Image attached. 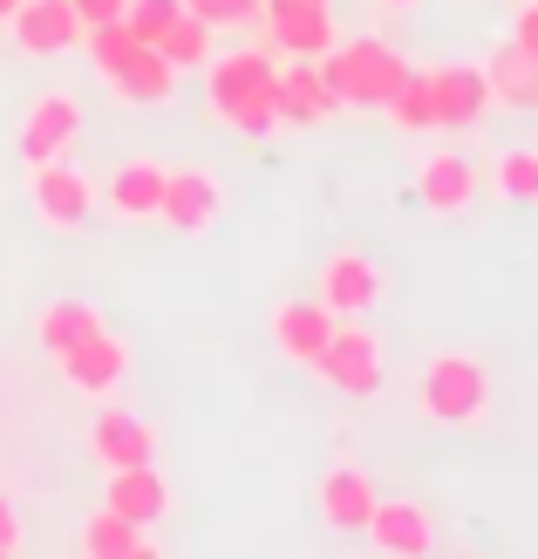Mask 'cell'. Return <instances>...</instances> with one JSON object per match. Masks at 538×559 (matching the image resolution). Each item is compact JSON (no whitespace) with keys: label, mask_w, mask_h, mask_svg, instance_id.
Returning <instances> with one entry per match:
<instances>
[{"label":"cell","mask_w":538,"mask_h":559,"mask_svg":"<svg viewBox=\"0 0 538 559\" xmlns=\"http://www.w3.org/2000/svg\"><path fill=\"white\" fill-rule=\"evenodd\" d=\"M82 48H89V69H96V75H109V69H117L123 55L136 48V35H130L123 21H96V27H82Z\"/></svg>","instance_id":"obj_28"},{"label":"cell","mask_w":538,"mask_h":559,"mask_svg":"<svg viewBox=\"0 0 538 559\" xmlns=\"http://www.w3.org/2000/svg\"><path fill=\"white\" fill-rule=\"evenodd\" d=\"M477 191H485V171H477L470 157H457V151H437V157L416 164V199H422V212H437V218L470 212Z\"/></svg>","instance_id":"obj_13"},{"label":"cell","mask_w":538,"mask_h":559,"mask_svg":"<svg viewBox=\"0 0 538 559\" xmlns=\"http://www.w3.org/2000/svg\"><path fill=\"white\" fill-rule=\"evenodd\" d=\"M382 117L395 123V130H430V75H422V69H409L403 75V90H395L388 103H382Z\"/></svg>","instance_id":"obj_27"},{"label":"cell","mask_w":538,"mask_h":559,"mask_svg":"<svg viewBox=\"0 0 538 559\" xmlns=\"http://www.w3.org/2000/svg\"><path fill=\"white\" fill-rule=\"evenodd\" d=\"M164 171H171V164L123 157L117 171L103 178V205L117 212V218H157V205H164Z\"/></svg>","instance_id":"obj_19"},{"label":"cell","mask_w":538,"mask_h":559,"mask_svg":"<svg viewBox=\"0 0 538 559\" xmlns=\"http://www.w3.org/2000/svg\"><path fill=\"white\" fill-rule=\"evenodd\" d=\"M491 185L504 191V199H518V205H538V151H531V144L498 151V164H491Z\"/></svg>","instance_id":"obj_26"},{"label":"cell","mask_w":538,"mask_h":559,"mask_svg":"<svg viewBox=\"0 0 538 559\" xmlns=\"http://www.w3.org/2000/svg\"><path fill=\"white\" fill-rule=\"evenodd\" d=\"M361 533L395 559H422L437 546V519H430V506H416V498H375V512H368Z\"/></svg>","instance_id":"obj_15"},{"label":"cell","mask_w":538,"mask_h":559,"mask_svg":"<svg viewBox=\"0 0 538 559\" xmlns=\"http://www.w3.org/2000/svg\"><path fill=\"white\" fill-rule=\"evenodd\" d=\"M27 205H35L41 226L75 233V226H89V212H96V185L82 178L69 157H48V164H27Z\"/></svg>","instance_id":"obj_4"},{"label":"cell","mask_w":538,"mask_h":559,"mask_svg":"<svg viewBox=\"0 0 538 559\" xmlns=\"http://www.w3.org/2000/svg\"><path fill=\"white\" fill-rule=\"evenodd\" d=\"M184 8L212 27V35H232V27H260V8L266 0H184Z\"/></svg>","instance_id":"obj_29"},{"label":"cell","mask_w":538,"mask_h":559,"mask_svg":"<svg viewBox=\"0 0 538 559\" xmlns=\"http://www.w3.org/2000/svg\"><path fill=\"white\" fill-rule=\"evenodd\" d=\"M416 409L430 416V424H450V430L477 424V416L491 409V376H485V361H477V355H437V361H422V376H416Z\"/></svg>","instance_id":"obj_3"},{"label":"cell","mask_w":538,"mask_h":559,"mask_svg":"<svg viewBox=\"0 0 538 559\" xmlns=\"http://www.w3.org/2000/svg\"><path fill=\"white\" fill-rule=\"evenodd\" d=\"M82 136V103L69 90H41L21 117V157L27 164H48V157H69Z\"/></svg>","instance_id":"obj_12"},{"label":"cell","mask_w":538,"mask_h":559,"mask_svg":"<svg viewBox=\"0 0 538 559\" xmlns=\"http://www.w3.org/2000/svg\"><path fill=\"white\" fill-rule=\"evenodd\" d=\"M103 82H109V96H117V103H136V109H157V103L178 96V69L164 62V48H151V41H136Z\"/></svg>","instance_id":"obj_16"},{"label":"cell","mask_w":538,"mask_h":559,"mask_svg":"<svg viewBox=\"0 0 538 559\" xmlns=\"http://www.w3.org/2000/svg\"><path fill=\"white\" fill-rule=\"evenodd\" d=\"M103 506H117V512L136 519V525H157L164 512H171V485L157 478V464H130V471H109Z\"/></svg>","instance_id":"obj_20"},{"label":"cell","mask_w":538,"mask_h":559,"mask_svg":"<svg viewBox=\"0 0 538 559\" xmlns=\"http://www.w3.org/2000/svg\"><path fill=\"white\" fill-rule=\"evenodd\" d=\"M103 328V314L89 300H48L41 314H35V342L48 348V355H62V348H75V342H89V334Z\"/></svg>","instance_id":"obj_24"},{"label":"cell","mask_w":538,"mask_h":559,"mask_svg":"<svg viewBox=\"0 0 538 559\" xmlns=\"http://www.w3.org/2000/svg\"><path fill=\"white\" fill-rule=\"evenodd\" d=\"M151 48H164V62H171L178 75H184V69H205V62H212V27L184 8V14H178L171 27H164L157 41H151Z\"/></svg>","instance_id":"obj_25"},{"label":"cell","mask_w":538,"mask_h":559,"mask_svg":"<svg viewBox=\"0 0 538 559\" xmlns=\"http://www.w3.org/2000/svg\"><path fill=\"white\" fill-rule=\"evenodd\" d=\"M321 75L334 82L342 109H382L395 90H403L409 55L388 48V41H375V35H355V41H334V48L321 55Z\"/></svg>","instance_id":"obj_2"},{"label":"cell","mask_w":538,"mask_h":559,"mask_svg":"<svg viewBox=\"0 0 538 559\" xmlns=\"http://www.w3.org/2000/svg\"><path fill=\"white\" fill-rule=\"evenodd\" d=\"M314 8H334V0H314Z\"/></svg>","instance_id":"obj_36"},{"label":"cell","mask_w":538,"mask_h":559,"mask_svg":"<svg viewBox=\"0 0 538 559\" xmlns=\"http://www.w3.org/2000/svg\"><path fill=\"white\" fill-rule=\"evenodd\" d=\"M512 41L525 55H538V0H518V14H512Z\"/></svg>","instance_id":"obj_32"},{"label":"cell","mask_w":538,"mask_h":559,"mask_svg":"<svg viewBox=\"0 0 538 559\" xmlns=\"http://www.w3.org/2000/svg\"><path fill=\"white\" fill-rule=\"evenodd\" d=\"M178 14H184V0H130V8H123V27H130L136 41H157Z\"/></svg>","instance_id":"obj_30"},{"label":"cell","mask_w":538,"mask_h":559,"mask_svg":"<svg viewBox=\"0 0 538 559\" xmlns=\"http://www.w3.org/2000/svg\"><path fill=\"white\" fill-rule=\"evenodd\" d=\"M14 8H21V0H0V27H8V21H14Z\"/></svg>","instance_id":"obj_34"},{"label":"cell","mask_w":538,"mask_h":559,"mask_svg":"<svg viewBox=\"0 0 538 559\" xmlns=\"http://www.w3.org/2000/svg\"><path fill=\"white\" fill-rule=\"evenodd\" d=\"M422 75H430V130H470L491 109L485 62H437Z\"/></svg>","instance_id":"obj_7"},{"label":"cell","mask_w":538,"mask_h":559,"mask_svg":"<svg viewBox=\"0 0 538 559\" xmlns=\"http://www.w3.org/2000/svg\"><path fill=\"white\" fill-rule=\"evenodd\" d=\"M334 321H342V314H327V307L307 294V300H279V307H273V321H266V334H273V348L287 355V361L314 369L321 348H327V334H334Z\"/></svg>","instance_id":"obj_14"},{"label":"cell","mask_w":538,"mask_h":559,"mask_svg":"<svg viewBox=\"0 0 538 559\" xmlns=\"http://www.w3.org/2000/svg\"><path fill=\"white\" fill-rule=\"evenodd\" d=\"M151 539H144V525L123 519L117 506H96L89 519H82V559H136Z\"/></svg>","instance_id":"obj_23"},{"label":"cell","mask_w":538,"mask_h":559,"mask_svg":"<svg viewBox=\"0 0 538 559\" xmlns=\"http://www.w3.org/2000/svg\"><path fill=\"white\" fill-rule=\"evenodd\" d=\"M314 376L327 389H342V396H375V389H382V342L361 321H334L327 348L314 361Z\"/></svg>","instance_id":"obj_5"},{"label":"cell","mask_w":538,"mask_h":559,"mask_svg":"<svg viewBox=\"0 0 538 559\" xmlns=\"http://www.w3.org/2000/svg\"><path fill=\"white\" fill-rule=\"evenodd\" d=\"M279 62H287V55L266 48V41L212 55L205 62V109L225 130H239V136L279 130Z\"/></svg>","instance_id":"obj_1"},{"label":"cell","mask_w":538,"mask_h":559,"mask_svg":"<svg viewBox=\"0 0 538 559\" xmlns=\"http://www.w3.org/2000/svg\"><path fill=\"white\" fill-rule=\"evenodd\" d=\"M89 457L103 471H130V464H157V430L130 409H103L89 424Z\"/></svg>","instance_id":"obj_17"},{"label":"cell","mask_w":538,"mask_h":559,"mask_svg":"<svg viewBox=\"0 0 538 559\" xmlns=\"http://www.w3.org/2000/svg\"><path fill=\"white\" fill-rule=\"evenodd\" d=\"M314 498H321V519L334 525V533H361L368 512H375V485H368L355 464H334Z\"/></svg>","instance_id":"obj_22"},{"label":"cell","mask_w":538,"mask_h":559,"mask_svg":"<svg viewBox=\"0 0 538 559\" xmlns=\"http://www.w3.org/2000/svg\"><path fill=\"white\" fill-rule=\"evenodd\" d=\"M382 8H395V14H403V8H416V0H382Z\"/></svg>","instance_id":"obj_35"},{"label":"cell","mask_w":538,"mask_h":559,"mask_svg":"<svg viewBox=\"0 0 538 559\" xmlns=\"http://www.w3.org/2000/svg\"><path fill=\"white\" fill-rule=\"evenodd\" d=\"M314 300L327 307V314H342V321H361L368 307H375L382 294H388V273L368 260V253H355V246H342V253H327L321 260V280H314Z\"/></svg>","instance_id":"obj_6"},{"label":"cell","mask_w":538,"mask_h":559,"mask_svg":"<svg viewBox=\"0 0 538 559\" xmlns=\"http://www.w3.org/2000/svg\"><path fill=\"white\" fill-rule=\"evenodd\" d=\"M218 212H225V185L205 171V164H171V171H164V205H157V218L171 233H212Z\"/></svg>","instance_id":"obj_11"},{"label":"cell","mask_w":538,"mask_h":559,"mask_svg":"<svg viewBox=\"0 0 538 559\" xmlns=\"http://www.w3.org/2000/svg\"><path fill=\"white\" fill-rule=\"evenodd\" d=\"M334 117H342V96H334V82L321 75V62L287 55V62H279V130H321Z\"/></svg>","instance_id":"obj_9"},{"label":"cell","mask_w":538,"mask_h":559,"mask_svg":"<svg viewBox=\"0 0 538 559\" xmlns=\"http://www.w3.org/2000/svg\"><path fill=\"white\" fill-rule=\"evenodd\" d=\"M485 82H491V103H504V109H538V55H525L518 41H504V48H491L485 55Z\"/></svg>","instance_id":"obj_21"},{"label":"cell","mask_w":538,"mask_h":559,"mask_svg":"<svg viewBox=\"0 0 538 559\" xmlns=\"http://www.w3.org/2000/svg\"><path fill=\"white\" fill-rule=\"evenodd\" d=\"M8 27H14L21 55H62V48L82 41V21H75L69 0H21Z\"/></svg>","instance_id":"obj_18"},{"label":"cell","mask_w":538,"mask_h":559,"mask_svg":"<svg viewBox=\"0 0 538 559\" xmlns=\"http://www.w3.org/2000/svg\"><path fill=\"white\" fill-rule=\"evenodd\" d=\"M69 8H75V21H82V27H96V21H123L130 0H69Z\"/></svg>","instance_id":"obj_33"},{"label":"cell","mask_w":538,"mask_h":559,"mask_svg":"<svg viewBox=\"0 0 538 559\" xmlns=\"http://www.w3.org/2000/svg\"><path fill=\"white\" fill-rule=\"evenodd\" d=\"M27 546V533H21V512H14V498L0 491V559H14Z\"/></svg>","instance_id":"obj_31"},{"label":"cell","mask_w":538,"mask_h":559,"mask_svg":"<svg viewBox=\"0 0 538 559\" xmlns=\"http://www.w3.org/2000/svg\"><path fill=\"white\" fill-rule=\"evenodd\" d=\"M260 21H266V48H279V55H307V62H321V55L342 41L334 8H314V0H266Z\"/></svg>","instance_id":"obj_8"},{"label":"cell","mask_w":538,"mask_h":559,"mask_svg":"<svg viewBox=\"0 0 538 559\" xmlns=\"http://www.w3.org/2000/svg\"><path fill=\"white\" fill-rule=\"evenodd\" d=\"M512 8H518V0H512Z\"/></svg>","instance_id":"obj_37"},{"label":"cell","mask_w":538,"mask_h":559,"mask_svg":"<svg viewBox=\"0 0 538 559\" xmlns=\"http://www.w3.org/2000/svg\"><path fill=\"white\" fill-rule=\"evenodd\" d=\"M55 369H62V382L75 389V396H117L123 389V376H130V348L117 342L109 328H96L89 342H75V348H62L55 355Z\"/></svg>","instance_id":"obj_10"}]
</instances>
